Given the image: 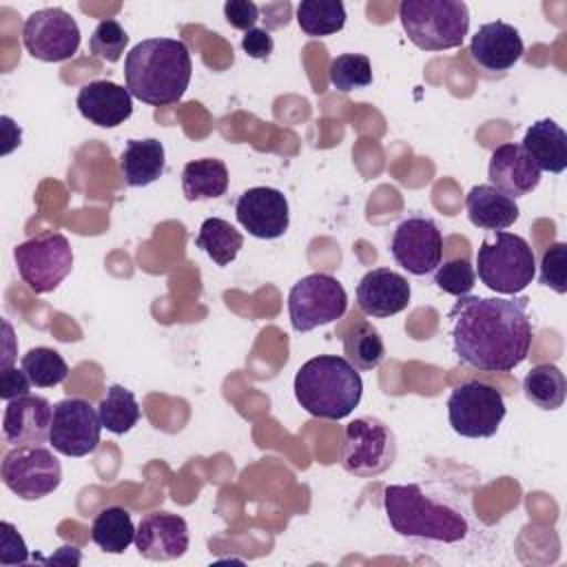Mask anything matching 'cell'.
I'll list each match as a JSON object with an SVG mask.
<instances>
[{
  "instance_id": "obj_1",
  "label": "cell",
  "mask_w": 567,
  "mask_h": 567,
  "mask_svg": "<svg viewBox=\"0 0 567 567\" xmlns=\"http://www.w3.org/2000/svg\"><path fill=\"white\" fill-rule=\"evenodd\" d=\"M527 303V297H458L447 315L454 354L483 372L518 368L534 337Z\"/></svg>"
},
{
  "instance_id": "obj_2",
  "label": "cell",
  "mask_w": 567,
  "mask_h": 567,
  "mask_svg": "<svg viewBox=\"0 0 567 567\" xmlns=\"http://www.w3.org/2000/svg\"><path fill=\"white\" fill-rule=\"evenodd\" d=\"M193 75L188 47L175 38H146L124 58L126 89L151 106L177 102Z\"/></svg>"
},
{
  "instance_id": "obj_3",
  "label": "cell",
  "mask_w": 567,
  "mask_h": 567,
  "mask_svg": "<svg viewBox=\"0 0 567 567\" xmlns=\"http://www.w3.org/2000/svg\"><path fill=\"white\" fill-rule=\"evenodd\" d=\"M297 403L317 419H346L361 401L363 381L359 370L337 354L308 359L295 374Z\"/></svg>"
},
{
  "instance_id": "obj_4",
  "label": "cell",
  "mask_w": 567,
  "mask_h": 567,
  "mask_svg": "<svg viewBox=\"0 0 567 567\" xmlns=\"http://www.w3.org/2000/svg\"><path fill=\"white\" fill-rule=\"evenodd\" d=\"M383 507L392 529L408 538L458 543L467 536V518L452 505L434 501L421 485H388Z\"/></svg>"
},
{
  "instance_id": "obj_5",
  "label": "cell",
  "mask_w": 567,
  "mask_h": 567,
  "mask_svg": "<svg viewBox=\"0 0 567 567\" xmlns=\"http://www.w3.org/2000/svg\"><path fill=\"white\" fill-rule=\"evenodd\" d=\"M399 18L408 40L423 51L456 49L470 29V9L461 0H403Z\"/></svg>"
},
{
  "instance_id": "obj_6",
  "label": "cell",
  "mask_w": 567,
  "mask_h": 567,
  "mask_svg": "<svg viewBox=\"0 0 567 567\" xmlns=\"http://www.w3.org/2000/svg\"><path fill=\"white\" fill-rule=\"evenodd\" d=\"M478 279L498 295H518L536 277V257L525 237L496 230L476 252Z\"/></svg>"
},
{
  "instance_id": "obj_7",
  "label": "cell",
  "mask_w": 567,
  "mask_h": 567,
  "mask_svg": "<svg viewBox=\"0 0 567 567\" xmlns=\"http://www.w3.org/2000/svg\"><path fill=\"white\" fill-rule=\"evenodd\" d=\"M339 458L348 474L374 478L394 463L396 436L381 419L359 416L346 425Z\"/></svg>"
},
{
  "instance_id": "obj_8",
  "label": "cell",
  "mask_w": 567,
  "mask_h": 567,
  "mask_svg": "<svg viewBox=\"0 0 567 567\" xmlns=\"http://www.w3.org/2000/svg\"><path fill=\"white\" fill-rule=\"evenodd\" d=\"M13 259L22 281L35 295L55 290L73 268L71 244L58 230H49L18 244L13 248Z\"/></svg>"
},
{
  "instance_id": "obj_9",
  "label": "cell",
  "mask_w": 567,
  "mask_h": 567,
  "mask_svg": "<svg viewBox=\"0 0 567 567\" xmlns=\"http://www.w3.org/2000/svg\"><path fill=\"white\" fill-rule=\"evenodd\" d=\"M348 295L339 279L326 272L301 277L288 292V315L292 330L310 332L346 315Z\"/></svg>"
},
{
  "instance_id": "obj_10",
  "label": "cell",
  "mask_w": 567,
  "mask_h": 567,
  "mask_svg": "<svg viewBox=\"0 0 567 567\" xmlns=\"http://www.w3.org/2000/svg\"><path fill=\"white\" fill-rule=\"evenodd\" d=\"M503 394L481 381L456 385L447 399V419L452 430L465 439H489L505 419Z\"/></svg>"
},
{
  "instance_id": "obj_11",
  "label": "cell",
  "mask_w": 567,
  "mask_h": 567,
  "mask_svg": "<svg viewBox=\"0 0 567 567\" xmlns=\"http://www.w3.org/2000/svg\"><path fill=\"white\" fill-rule=\"evenodd\" d=\"M2 483L22 501H38L58 489L62 465L42 445L13 447L2 461Z\"/></svg>"
},
{
  "instance_id": "obj_12",
  "label": "cell",
  "mask_w": 567,
  "mask_h": 567,
  "mask_svg": "<svg viewBox=\"0 0 567 567\" xmlns=\"http://www.w3.org/2000/svg\"><path fill=\"white\" fill-rule=\"evenodd\" d=\"M80 27L60 7L33 11L22 27V44L40 62H64L80 49Z\"/></svg>"
},
{
  "instance_id": "obj_13",
  "label": "cell",
  "mask_w": 567,
  "mask_h": 567,
  "mask_svg": "<svg viewBox=\"0 0 567 567\" xmlns=\"http://www.w3.org/2000/svg\"><path fill=\"white\" fill-rule=\"evenodd\" d=\"M102 421L84 399H62L53 405L49 443L64 456H86L100 443Z\"/></svg>"
},
{
  "instance_id": "obj_14",
  "label": "cell",
  "mask_w": 567,
  "mask_h": 567,
  "mask_svg": "<svg viewBox=\"0 0 567 567\" xmlns=\"http://www.w3.org/2000/svg\"><path fill=\"white\" fill-rule=\"evenodd\" d=\"M390 252L403 270L423 277L434 272L443 259V235L432 219L408 217L396 226Z\"/></svg>"
},
{
  "instance_id": "obj_15",
  "label": "cell",
  "mask_w": 567,
  "mask_h": 567,
  "mask_svg": "<svg viewBox=\"0 0 567 567\" xmlns=\"http://www.w3.org/2000/svg\"><path fill=\"white\" fill-rule=\"evenodd\" d=\"M237 221L257 239H277L288 230V199L270 186H255L239 195L235 204Z\"/></svg>"
},
{
  "instance_id": "obj_16",
  "label": "cell",
  "mask_w": 567,
  "mask_h": 567,
  "mask_svg": "<svg viewBox=\"0 0 567 567\" xmlns=\"http://www.w3.org/2000/svg\"><path fill=\"white\" fill-rule=\"evenodd\" d=\"M188 543V523L171 512H153L135 529V547L148 560H175L186 554Z\"/></svg>"
},
{
  "instance_id": "obj_17",
  "label": "cell",
  "mask_w": 567,
  "mask_h": 567,
  "mask_svg": "<svg viewBox=\"0 0 567 567\" xmlns=\"http://www.w3.org/2000/svg\"><path fill=\"white\" fill-rule=\"evenodd\" d=\"M53 408L44 396L27 394L7 403L2 414V436L13 447L42 445L49 439Z\"/></svg>"
},
{
  "instance_id": "obj_18",
  "label": "cell",
  "mask_w": 567,
  "mask_h": 567,
  "mask_svg": "<svg viewBox=\"0 0 567 567\" xmlns=\"http://www.w3.org/2000/svg\"><path fill=\"white\" fill-rule=\"evenodd\" d=\"M410 284L390 268L368 270L357 286V303L368 317L385 319L399 315L410 303Z\"/></svg>"
},
{
  "instance_id": "obj_19",
  "label": "cell",
  "mask_w": 567,
  "mask_h": 567,
  "mask_svg": "<svg viewBox=\"0 0 567 567\" xmlns=\"http://www.w3.org/2000/svg\"><path fill=\"white\" fill-rule=\"evenodd\" d=\"M487 177L489 186L498 188L512 199L532 193L540 184L538 166L516 142H507L494 148L487 166Z\"/></svg>"
},
{
  "instance_id": "obj_20",
  "label": "cell",
  "mask_w": 567,
  "mask_h": 567,
  "mask_svg": "<svg viewBox=\"0 0 567 567\" xmlns=\"http://www.w3.org/2000/svg\"><path fill=\"white\" fill-rule=\"evenodd\" d=\"M523 51L525 47L518 29L503 20H494L478 27L470 42L472 60L485 71L512 69L520 60Z\"/></svg>"
},
{
  "instance_id": "obj_21",
  "label": "cell",
  "mask_w": 567,
  "mask_h": 567,
  "mask_svg": "<svg viewBox=\"0 0 567 567\" xmlns=\"http://www.w3.org/2000/svg\"><path fill=\"white\" fill-rule=\"evenodd\" d=\"M75 104L84 120L102 128L120 126L133 113V95L128 89L111 80H95L84 84L75 97Z\"/></svg>"
},
{
  "instance_id": "obj_22",
  "label": "cell",
  "mask_w": 567,
  "mask_h": 567,
  "mask_svg": "<svg viewBox=\"0 0 567 567\" xmlns=\"http://www.w3.org/2000/svg\"><path fill=\"white\" fill-rule=\"evenodd\" d=\"M467 217L476 228L483 230H505L518 219V204L509 195L501 193L489 184L474 186L465 197Z\"/></svg>"
},
{
  "instance_id": "obj_23",
  "label": "cell",
  "mask_w": 567,
  "mask_h": 567,
  "mask_svg": "<svg viewBox=\"0 0 567 567\" xmlns=\"http://www.w3.org/2000/svg\"><path fill=\"white\" fill-rule=\"evenodd\" d=\"M520 146L540 173H563L567 168V133L549 117L534 122Z\"/></svg>"
},
{
  "instance_id": "obj_24",
  "label": "cell",
  "mask_w": 567,
  "mask_h": 567,
  "mask_svg": "<svg viewBox=\"0 0 567 567\" xmlns=\"http://www.w3.org/2000/svg\"><path fill=\"white\" fill-rule=\"evenodd\" d=\"M164 146L155 137L128 140L120 155V171L128 186H148L164 173Z\"/></svg>"
},
{
  "instance_id": "obj_25",
  "label": "cell",
  "mask_w": 567,
  "mask_h": 567,
  "mask_svg": "<svg viewBox=\"0 0 567 567\" xmlns=\"http://www.w3.org/2000/svg\"><path fill=\"white\" fill-rule=\"evenodd\" d=\"M182 190L188 202L221 197L228 190V168L217 157L193 159L182 171Z\"/></svg>"
},
{
  "instance_id": "obj_26",
  "label": "cell",
  "mask_w": 567,
  "mask_h": 567,
  "mask_svg": "<svg viewBox=\"0 0 567 567\" xmlns=\"http://www.w3.org/2000/svg\"><path fill=\"white\" fill-rule=\"evenodd\" d=\"M135 525L124 507H104L91 525L93 543L106 554H122L131 543H135Z\"/></svg>"
},
{
  "instance_id": "obj_27",
  "label": "cell",
  "mask_w": 567,
  "mask_h": 567,
  "mask_svg": "<svg viewBox=\"0 0 567 567\" xmlns=\"http://www.w3.org/2000/svg\"><path fill=\"white\" fill-rule=\"evenodd\" d=\"M195 246L202 248L217 266H228L244 246V235L221 217L204 219Z\"/></svg>"
},
{
  "instance_id": "obj_28",
  "label": "cell",
  "mask_w": 567,
  "mask_h": 567,
  "mask_svg": "<svg viewBox=\"0 0 567 567\" xmlns=\"http://www.w3.org/2000/svg\"><path fill=\"white\" fill-rule=\"evenodd\" d=\"M523 392L529 403L540 410H558L565 403L567 381L554 363L534 365L523 379Z\"/></svg>"
},
{
  "instance_id": "obj_29",
  "label": "cell",
  "mask_w": 567,
  "mask_h": 567,
  "mask_svg": "<svg viewBox=\"0 0 567 567\" xmlns=\"http://www.w3.org/2000/svg\"><path fill=\"white\" fill-rule=\"evenodd\" d=\"M299 29L310 38H326L346 27V7L341 0H303L297 7Z\"/></svg>"
},
{
  "instance_id": "obj_30",
  "label": "cell",
  "mask_w": 567,
  "mask_h": 567,
  "mask_svg": "<svg viewBox=\"0 0 567 567\" xmlns=\"http://www.w3.org/2000/svg\"><path fill=\"white\" fill-rule=\"evenodd\" d=\"M343 354L357 370H374L385 359V346L379 330L361 321L343 337Z\"/></svg>"
},
{
  "instance_id": "obj_31",
  "label": "cell",
  "mask_w": 567,
  "mask_h": 567,
  "mask_svg": "<svg viewBox=\"0 0 567 567\" xmlns=\"http://www.w3.org/2000/svg\"><path fill=\"white\" fill-rule=\"evenodd\" d=\"M102 427L113 434H126L140 421V405L131 390L124 385H111L106 396L97 405Z\"/></svg>"
},
{
  "instance_id": "obj_32",
  "label": "cell",
  "mask_w": 567,
  "mask_h": 567,
  "mask_svg": "<svg viewBox=\"0 0 567 567\" xmlns=\"http://www.w3.org/2000/svg\"><path fill=\"white\" fill-rule=\"evenodd\" d=\"M22 370L27 372L31 385L35 388H53L58 383H62L69 374V365L62 359V354L53 348H31L22 361H20Z\"/></svg>"
},
{
  "instance_id": "obj_33",
  "label": "cell",
  "mask_w": 567,
  "mask_h": 567,
  "mask_svg": "<svg viewBox=\"0 0 567 567\" xmlns=\"http://www.w3.org/2000/svg\"><path fill=\"white\" fill-rule=\"evenodd\" d=\"M328 78H330V84L341 93L365 89L372 82V64L368 55L341 53L330 62Z\"/></svg>"
},
{
  "instance_id": "obj_34",
  "label": "cell",
  "mask_w": 567,
  "mask_h": 567,
  "mask_svg": "<svg viewBox=\"0 0 567 567\" xmlns=\"http://www.w3.org/2000/svg\"><path fill=\"white\" fill-rule=\"evenodd\" d=\"M126 44H128V33L113 18L97 22V27L93 29L91 40H89L91 53L104 62H117L122 58Z\"/></svg>"
},
{
  "instance_id": "obj_35",
  "label": "cell",
  "mask_w": 567,
  "mask_h": 567,
  "mask_svg": "<svg viewBox=\"0 0 567 567\" xmlns=\"http://www.w3.org/2000/svg\"><path fill=\"white\" fill-rule=\"evenodd\" d=\"M434 284L439 290L454 295V297H465L474 284H476V272L474 266L465 257H456L450 261L439 264L434 270Z\"/></svg>"
},
{
  "instance_id": "obj_36",
  "label": "cell",
  "mask_w": 567,
  "mask_h": 567,
  "mask_svg": "<svg viewBox=\"0 0 567 567\" xmlns=\"http://www.w3.org/2000/svg\"><path fill=\"white\" fill-rule=\"evenodd\" d=\"M540 284L558 295L567 292V244L554 241L540 257Z\"/></svg>"
},
{
  "instance_id": "obj_37",
  "label": "cell",
  "mask_w": 567,
  "mask_h": 567,
  "mask_svg": "<svg viewBox=\"0 0 567 567\" xmlns=\"http://www.w3.org/2000/svg\"><path fill=\"white\" fill-rule=\"evenodd\" d=\"M27 545L22 536L16 532L11 523H0V563L2 565H20L27 563Z\"/></svg>"
},
{
  "instance_id": "obj_38",
  "label": "cell",
  "mask_w": 567,
  "mask_h": 567,
  "mask_svg": "<svg viewBox=\"0 0 567 567\" xmlns=\"http://www.w3.org/2000/svg\"><path fill=\"white\" fill-rule=\"evenodd\" d=\"M224 18L233 29H239L244 33L255 29L257 20H261L259 18V7L250 0H228L224 4Z\"/></svg>"
},
{
  "instance_id": "obj_39",
  "label": "cell",
  "mask_w": 567,
  "mask_h": 567,
  "mask_svg": "<svg viewBox=\"0 0 567 567\" xmlns=\"http://www.w3.org/2000/svg\"><path fill=\"white\" fill-rule=\"evenodd\" d=\"M29 388H31V381L22 368L18 370V368L9 365V368L0 370V396L7 403L13 399H20V396H27Z\"/></svg>"
},
{
  "instance_id": "obj_40",
  "label": "cell",
  "mask_w": 567,
  "mask_h": 567,
  "mask_svg": "<svg viewBox=\"0 0 567 567\" xmlns=\"http://www.w3.org/2000/svg\"><path fill=\"white\" fill-rule=\"evenodd\" d=\"M241 49L250 55V58H255V60H266L270 53H272V49H275V40H272V35H270V31L268 29H250V31H246L244 33V38H241Z\"/></svg>"
}]
</instances>
